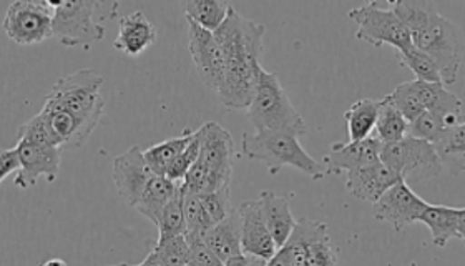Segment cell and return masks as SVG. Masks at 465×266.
Returning a JSON list of instances; mask_svg holds the SVG:
<instances>
[{
    "label": "cell",
    "instance_id": "obj_12",
    "mask_svg": "<svg viewBox=\"0 0 465 266\" xmlns=\"http://www.w3.org/2000/svg\"><path fill=\"white\" fill-rule=\"evenodd\" d=\"M427 205L426 200L419 197L406 180L401 178L376 203H372V213L379 222L392 225L396 232H404L419 222Z\"/></svg>",
    "mask_w": 465,
    "mask_h": 266
},
{
    "label": "cell",
    "instance_id": "obj_15",
    "mask_svg": "<svg viewBox=\"0 0 465 266\" xmlns=\"http://www.w3.org/2000/svg\"><path fill=\"white\" fill-rule=\"evenodd\" d=\"M238 213L242 223V251L252 258V261L258 260L268 265L270 260L276 255L278 245L266 225L260 200L244 202L238 208Z\"/></svg>",
    "mask_w": 465,
    "mask_h": 266
},
{
    "label": "cell",
    "instance_id": "obj_33",
    "mask_svg": "<svg viewBox=\"0 0 465 266\" xmlns=\"http://www.w3.org/2000/svg\"><path fill=\"white\" fill-rule=\"evenodd\" d=\"M184 218H186L184 238L188 241L203 240L206 232L213 227L208 213L204 212L200 193H192L186 190H184Z\"/></svg>",
    "mask_w": 465,
    "mask_h": 266
},
{
    "label": "cell",
    "instance_id": "obj_6",
    "mask_svg": "<svg viewBox=\"0 0 465 266\" xmlns=\"http://www.w3.org/2000/svg\"><path fill=\"white\" fill-rule=\"evenodd\" d=\"M412 44L434 59L446 85L456 82L464 57V40L454 22L434 12L426 27L412 35Z\"/></svg>",
    "mask_w": 465,
    "mask_h": 266
},
{
    "label": "cell",
    "instance_id": "obj_25",
    "mask_svg": "<svg viewBox=\"0 0 465 266\" xmlns=\"http://www.w3.org/2000/svg\"><path fill=\"white\" fill-rule=\"evenodd\" d=\"M381 100L361 99L354 102L344 113L348 123L349 142L371 137L376 129Z\"/></svg>",
    "mask_w": 465,
    "mask_h": 266
},
{
    "label": "cell",
    "instance_id": "obj_41",
    "mask_svg": "<svg viewBox=\"0 0 465 266\" xmlns=\"http://www.w3.org/2000/svg\"><path fill=\"white\" fill-rule=\"evenodd\" d=\"M22 168L19 148H4L0 152V182H5L10 175L19 173Z\"/></svg>",
    "mask_w": 465,
    "mask_h": 266
},
{
    "label": "cell",
    "instance_id": "obj_37",
    "mask_svg": "<svg viewBox=\"0 0 465 266\" xmlns=\"http://www.w3.org/2000/svg\"><path fill=\"white\" fill-rule=\"evenodd\" d=\"M200 198H202L204 212L208 213V217H210L213 225L220 223L232 212V188H230V185L210 192V193H200Z\"/></svg>",
    "mask_w": 465,
    "mask_h": 266
},
{
    "label": "cell",
    "instance_id": "obj_4",
    "mask_svg": "<svg viewBox=\"0 0 465 266\" xmlns=\"http://www.w3.org/2000/svg\"><path fill=\"white\" fill-rule=\"evenodd\" d=\"M104 77L95 70L82 69L60 77L45 97V103L65 110L77 119L88 137L105 113V100L100 94Z\"/></svg>",
    "mask_w": 465,
    "mask_h": 266
},
{
    "label": "cell",
    "instance_id": "obj_29",
    "mask_svg": "<svg viewBox=\"0 0 465 266\" xmlns=\"http://www.w3.org/2000/svg\"><path fill=\"white\" fill-rule=\"evenodd\" d=\"M184 15L206 29L216 30L232 9L228 0H180Z\"/></svg>",
    "mask_w": 465,
    "mask_h": 266
},
{
    "label": "cell",
    "instance_id": "obj_2",
    "mask_svg": "<svg viewBox=\"0 0 465 266\" xmlns=\"http://www.w3.org/2000/svg\"><path fill=\"white\" fill-rule=\"evenodd\" d=\"M196 133L202 150L184 177V190L192 193H210L230 185L236 155L232 133L216 122H206Z\"/></svg>",
    "mask_w": 465,
    "mask_h": 266
},
{
    "label": "cell",
    "instance_id": "obj_32",
    "mask_svg": "<svg viewBox=\"0 0 465 266\" xmlns=\"http://www.w3.org/2000/svg\"><path fill=\"white\" fill-rule=\"evenodd\" d=\"M158 238L176 237L184 235L186 232V218H184V188L183 182L168 205L163 208L162 215L158 218Z\"/></svg>",
    "mask_w": 465,
    "mask_h": 266
},
{
    "label": "cell",
    "instance_id": "obj_38",
    "mask_svg": "<svg viewBox=\"0 0 465 266\" xmlns=\"http://www.w3.org/2000/svg\"><path fill=\"white\" fill-rule=\"evenodd\" d=\"M391 97H392L394 103L398 105V109L402 112V115H404L409 122L417 119V117L424 112V107H422V103H420V100H419V95H417L414 80L404 82V84L398 85V87L394 89V92L391 94Z\"/></svg>",
    "mask_w": 465,
    "mask_h": 266
},
{
    "label": "cell",
    "instance_id": "obj_44",
    "mask_svg": "<svg viewBox=\"0 0 465 266\" xmlns=\"http://www.w3.org/2000/svg\"><path fill=\"white\" fill-rule=\"evenodd\" d=\"M44 265L45 266H50V265H67V263H65V261H64V260H55V258H54V260H49V261H45V263H44Z\"/></svg>",
    "mask_w": 465,
    "mask_h": 266
},
{
    "label": "cell",
    "instance_id": "obj_7",
    "mask_svg": "<svg viewBox=\"0 0 465 266\" xmlns=\"http://www.w3.org/2000/svg\"><path fill=\"white\" fill-rule=\"evenodd\" d=\"M381 160L407 183L439 177L444 168L434 143L409 133L398 142L382 143Z\"/></svg>",
    "mask_w": 465,
    "mask_h": 266
},
{
    "label": "cell",
    "instance_id": "obj_34",
    "mask_svg": "<svg viewBox=\"0 0 465 266\" xmlns=\"http://www.w3.org/2000/svg\"><path fill=\"white\" fill-rule=\"evenodd\" d=\"M396 54H398L399 64L412 70L416 79L426 80V82H442L440 72H439L434 59L424 50L416 47L414 44L406 49L396 50Z\"/></svg>",
    "mask_w": 465,
    "mask_h": 266
},
{
    "label": "cell",
    "instance_id": "obj_35",
    "mask_svg": "<svg viewBox=\"0 0 465 266\" xmlns=\"http://www.w3.org/2000/svg\"><path fill=\"white\" fill-rule=\"evenodd\" d=\"M446 123L440 115H437L434 112L424 110L417 119L409 122V129L407 133L412 137L422 138L430 143H436L439 137L442 135V132L446 130Z\"/></svg>",
    "mask_w": 465,
    "mask_h": 266
},
{
    "label": "cell",
    "instance_id": "obj_8",
    "mask_svg": "<svg viewBox=\"0 0 465 266\" xmlns=\"http://www.w3.org/2000/svg\"><path fill=\"white\" fill-rule=\"evenodd\" d=\"M54 14V39L64 47H88L105 37L104 24L87 0H64Z\"/></svg>",
    "mask_w": 465,
    "mask_h": 266
},
{
    "label": "cell",
    "instance_id": "obj_40",
    "mask_svg": "<svg viewBox=\"0 0 465 266\" xmlns=\"http://www.w3.org/2000/svg\"><path fill=\"white\" fill-rule=\"evenodd\" d=\"M190 243V258H188V265H210V266H224L223 261L218 258L212 248L208 247V243L203 240H193L188 241Z\"/></svg>",
    "mask_w": 465,
    "mask_h": 266
},
{
    "label": "cell",
    "instance_id": "obj_14",
    "mask_svg": "<svg viewBox=\"0 0 465 266\" xmlns=\"http://www.w3.org/2000/svg\"><path fill=\"white\" fill-rule=\"evenodd\" d=\"M153 175L155 172L148 167L143 150L140 147L128 148L114 160L116 193L128 207H135Z\"/></svg>",
    "mask_w": 465,
    "mask_h": 266
},
{
    "label": "cell",
    "instance_id": "obj_28",
    "mask_svg": "<svg viewBox=\"0 0 465 266\" xmlns=\"http://www.w3.org/2000/svg\"><path fill=\"white\" fill-rule=\"evenodd\" d=\"M407 129H409V120L398 109V105L394 103L391 94L386 95L384 99H381L374 135L382 143H391V142H398L401 138L406 137Z\"/></svg>",
    "mask_w": 465,
    "mask_h": 266
},
{
    "label": "cell",
    "instance_id": "obj_26",
    "mask_svg": "<svg viewBox=\"0 0 465 266\" xmlns=\"http://www.w3.org/2000/svg\"><path fill=\"white\" fill-rule=\"evenodd\" d=\"M190 243L184 235L158 238L155 247L140 266H183L188 265Z\"/></svg>",
    "mask_w": 465,
    "mask_h": 266
},
{
    "label": "cell",
    "instance_id": "obj_18",
    "mask_svg": "<svg viewBox=\"0 0 465 266\" xmlns=\"http://www.w3.org/2000/svg\"><path fill=\"white\" fill-rule=\"evenodd\" d=\"M346 175H348L346 190L349 193L368 203H376L388 188L392 187L398 180L402 178L392 168H389L382 160L348 172Z\"/></svg>",
    "mask_w": 465,
    "mask_h": 266
},
{
    "label": "cell",
    "instance_id": "obj_24",
    "mask_svg": "<svg viewBox=\"0 0 465 266\" xmlns=\"http://www.w3.org/2000/svg\"><path fill=\"white\" fill-rule=\"evenodd\" d=\"M434 147L442 165L452 175L465 172V122L444 130Z\"/></svg>",
    "mask_w": 465,
    "mask_h": 266
},
{
    "label": "cell",
    "instance_id": "obj_17",
    "mask_svg": "<svg viewBox=\"0 0 465 266\" xmlns=\"http://www.w3.org/2000/svg\"><path fill=\"white\" fill-rule=\"evenodd\" d=\"M204 241L223 261L224 266H250L252 263V258L242 251L238 208L232 210L220 223L210 228L204 235Z\"/></svg>",
    "mask_w": 465,
    "mask_h": 266
},
{
    "label": "cell",
    "instance_id": "obj_30",
    "mask_svg": "<svg viewBox=\"0 0 465 266\" xmlns=\"http://www.w3.org/2000/svg\"><path fill=\"white\" fill-rule=\"evenodd\" d=\"M391 9L396 12L399 19L406 25L411 35L426 27L427 22L436 12L430 0H388Z\"/></svg>",
    "mask_w": 465,
    "mask_h": 266
},
{
    "label": "cell",
    "instance_id": "obj_13",
    "mask_svg": "<svg viewBox=\"0 0 465 266\" xmlns=\"http://www.w3.org/2000/svg\"><path fill=\"white\" fill-rule=\"evenodd\" d=\"M15 147L19 148L22 160V168L14 178L15 187L27 190L34 187L40 178H45L49 183L57 180L64 148L34 143L29 140H17Z\"/></svg>",
    "mask_w": 465,
    "mask_h": 266
},
{
    "label": "cell",
    "instance_id": "obj_36",
    "mask_svg": "<svg viewBox=\"0 0 465 266\" xmlns=\"http://www.w3.org/2000/svg\"><path fill=\"white\" fill-rule=\"evenodd\" d=\"M17 140H29L34 143L60 147L54 130L50 127L47 119L42 115V112L37 113L35 117H32L29 122H25L24 125H20L19 130H17Z\"/></svg>",
    "mask_w": 465,
    "mask_h": 266
},
{
    "label": "cell",
    "instance_id": "obj_16",
    "mask_svg": "<svg viewBox=\"0 0 465 266\" xmlns=\"http://www.w3.org/2000/svg\"><path fill=\"white\" fill-rule=\"evenodd\" d=\"M381 150H382V142L376 135H371L358 142L334 143L331 147L330 153L322 158L326 177L341 175L344 172L348 173L352 170L366 167L369 163L379 162Z\"/></svg>",
    "mask_w": 465,
    "mask_h": 266
},
{
    "label": "cell",
    "instance_id": "obj_21",
    "mask_svg": "<svg viewBox=\"0 0 465 266\" xmlns=\"http://www.w3.org/2000/svg\"><path fill=\"white\" fill-rule=\"evenodd\" d=\"M182 182H174L166 175H153L150 183L146 185L143 195L138 200L135 210L142 213L143 217L148 218L156 227L158 218L162 215L163 208L168 205V202L176 195L178 188Z\"/></svg>",
    "mask_w": 465,
    "mask_h": 266
},
{
    "label": "cell",
    "instance_id": "obj_1",
    "mask_svg": "<svg viewBox=\"0 0 465 266\" xmlns=\"http://www.w3.org/2000/svg\"><path fill=\"white\" fill-rule=\"evenodd\" d=\"M214 35L226 60L223 89L218 94L220 102L228 110H246L252 103L256 80L262 69L266 27L242 17L232 7L223 24L214 30Z\"/></svg>",
    "mask_w": 465,
    "mask_h": 266
},
{
    "label": "cell",
    "instance_id": "obj_3",
    "mask_svg": "<svg viewBox=\"0 0 465 266\" xmlns=\"http://www.w3.org/2000/svg\"><path fill=\"white\" fill-rule=\"evenodd\" d=\"M242 152L244 157L262 162L272 175H276L282 167L298 168L312 180L326 177L322 162H316L300 143V135L288 130H262L242 138Z\"/></svg>",
    "mask_w": 465,
    "mask_h": 266
},
{
    "label": "cell",
    "instance_id": "obj_5",
    "mask_svg": "<svg viewBox=\"0 0 465 266\" xmlns=\"http://www.w3.org/2000/svg\"><path fill=\"white\" fill-rule=\"evenodd\" d=\"M254 132L288 130L302 137L308 127L300 112L291 103L276 74L260 70L252 103L246 109Z\"/></svg>",
    "mask_w": 465,
    "mask_h": 266
},
{
    "label": "cell",
    "instance_id": "obj_31",
    "mask_svg": "<svg viewBox=\"0 0 465 266\" xmlns=\"http://www.w3.org/2000/svg\"><path fill=\"white\" fill-rule=\"evenodd\" d=\"M338 263L336 250L331 241L328 225L322 222H314L308 241L306 266H332Z\"/></svg>",
    "mask_w": 465,
    "mask_h": 266
},
{
    "label": "cell",
    "instance_id": "obj_43",
    "mask_svg": "<svg viewBox=\"0 0 465 266\" xmlns=\"http://www.w3.org/2000/svg\"><path fill=\"white\" fill-rule=\"evenodd\" d=\"M457 233H459V240L464 243L465 247V208H459V213H457Z\"/></svg>",
    "mask_w": 465,
    "mask_h": 266
},
{
    "label": "cell",
    "instance_id": "obj_39",
    "mask_svg": "<svg viewBox=\"0 0 465 266\" xmlns=\"http://www.w3.org/2000/svg\"><path fill=\"white\" fill-rule=\"evenodd\" d=\"M200 150H202V143H200L198 133L194 132L188 147L184 148L183 152L172 163V167L168 168L166 177L172 178L174 182H183L186 173L190 172V168L193 167L194 162L200 157Z\"/></svg>",
    "mask_w": 465,
    "mask_h": 266
},
{
    "label": "cell",
    "instance_id": "obj_42",
    "mask_svg": "<svg viewBox=\"0 0 465 266\" xmlns=\"http://www.w3.org/2000/svg\"><path fill=\"white\" fill-rule=\"evenodd\" d=\"M94 10L97 12V17L102 20H114L118 14L120 0H87Z\"/></svg>",
    "mask_w": 465,
    "mask_h": 266
},
{
    "label": "cell",
    "instance_id": "obj_45",
    "mask_svg": "<svg viewBox=\"0 0 465 266\" xmlns=\"http://www.w3.org/2000/svg\"><path fill=\"white\" fill-rule=\"evenodd\" d=\"M368 5H376L379 2H382V0H364Z\"/></svg>",
    "mask_w": 465,
    "mask_h": 266
},
{
    "label": "cell",
    "instance_id": "obj_20",
    "mask_svg": "<svg viewBox=\"0 0 465 266\" xmlns=\"http://www.w3.org/2000/svg\"><path fill=\"white\" fill-rule=\"evenodd\" d=\"M260 203L266 225L270 228L276 245L278 248L282 247L296 225V220L291 213L290 198L264 190L260 193Z\"/></svg>",
    "mask_w": 465,
    "mask_h": 266
},
{
    "label": "cell",
    "instance_id": "obj_11",
    "mask_svg": "<svg viewBox=\"0 0 465 266\" xmlns=\"http://www.w3.org/2000/svg\"><path fill=\"white\" fill-rule=\"evenodd\" d=\"M188 50L192 54L196 72L208 89L216 95L223 89L226 77V60L223 49L216 39L213 30L206 29L198 22L188 19Z\"/></svg>",
    "mask_w": 465,
    "mask_h": 266
},
{
    "label": "cell",
    "instance_id": "obj_19",
    "mask_svg": "<svg viewBox=\"0 0 465 266\" xmlns=\"http://www.w3.org/2000/svg\"><path fill=\"white\" fill-rule=\"evenodd\" d=\"M158 40L155 25L142 10H135L118 19V34L114 47L128 57H140Z\"/></svg>",
    "mask_w": 465,
    "mask_h": 266
},
{
    "label": "cell",
    "instance_id": "obj_23",
    "mask_svg": "<svg viewBox=\"0 0 465 266\" xmlns=\"http://www.w3.org/2000/svg\"><path fill=\"white\" fill-rule=\"evenodd\" d=\"M457 213H459V208L430 205V203L422 212L419 222L430 230L432 243L436 247L444 248L450 240H459Z\"/></svg>",
    "mask_w": 465,
    "mask_h": 266
},
{
    "label": "cell",
    "instance_id": "obj_9",
    "mask_svg": "<svg viewBox=\"0 0 465 266\" xmlns=\"http://www.w3.org/2000/svg\"><path fill=\"white\" fill-rule=\"evenodd\" d=\"M348 17L358 25L356 39L364 40L374 47L391 45L402 50L412 45L411 32L392 9H379L378 5L366 4L349 10Z\"/></svg>",
    "mask_w": 465,
    "mask_h": 266
},
{
    "label": "cell",
    "instance_id": "obj_27",
    "mask_svg": "<svg viewBox=\"0 0 465 266\" xmlns=\"http://www.w3.org/2000/svg\"><path fill=\"white\" fill-rule=\"evenodd\" d=\"M193 135L194 132L192 130H184L180 137L168 138L162 143H156L143 150L148 167L152 168L156 175H166L168 168L172 167L176 157L188 147Z\"/></svg>",
    "mask_w": 465,
    "mask_h": 266
},
{
    "label": "cell",
    "instance_id": "obj_22",
    "mask_svg": "<svg viewBox=\"0 0 465 266\" xmlns=\"http://www.w3.org/2000/svg\"><path fill=\"white\" fill-rule=\"evenodd\" d=\"M314 222L310 218H301L291 232L290 238L282 247L278 248L276 255L270 260L268 265L272 266H306L308 257V241Z\"/></svg>",
    "mask_w": 465,
    "mask_h": 266
},
{
    "label": "cell",
    "instance_id": "obj_10",
    "mask_svg": "<svg viewBox=\"0 0 465 266\" xmlns=\"http://www.w3.org/2000/svg\"><path fill=\"white\" fill-rule=\"evenodd\" d=\"M4 32L17 45H35L54 37V14L42 0H14Z\"/></svg>",
    "mask_w": 465,
    "mask_h": 266
}]
</instances>
